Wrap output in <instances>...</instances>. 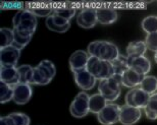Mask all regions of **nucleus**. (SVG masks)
<instances>
[{"mask_svg": "<svg viewBox=\"0 0 157 125\" xmlns=\"http://www.w3.org/2000/svg\"><path fill=\"white\" fill-rule=\"evenodd\" d=\"M88 53L90 56L109 62L115 60L121 55L118 47L109 41H94L90 43L88 46Z\"/></svg>", "mask_w": 157, "mask_h": 125, "instance_id": "1", "label": "nucleus"}, {"mask_svg": "<svg viewBox=\"0 0 157 125\" xmlns=\"http://www.w3.org/2000/svg\"><path fill=\"white\" fill-rule=\"evenodd\" d=\"M86 69L91 74H93L97 80H104L114 76V69L111 62L102 60L93 56H90Z\"/></svg>", "mask_w": 157, "mask_h": 125, "instance_id": "2", "label": "nucleus"}, {"mask_svg": "<svg viewBox=\"0 0 157 125\" xmlns=\"http://www.w3.org/2000/svg\"><path fill=\"white\" fill-rule=\"evenodd\" d=\"M37 24H38L37 17L26 8L17 10L12 18L13 29H17L21 32L30 33L32 35H34V33L36 32Z\"/></svg>", "mask_w": 157, "mask_h": 125, "instance_id": "3", "label": "nucleus"}, {"mask_svg": "<svg viewBox=\"0 0 157 125\" xmlns=\"http://www.w3.org/2000/svg\"><path fill=\"white\" fill-rule=\"evenodd\" d=\"M55 74V65L50 60H42L36 67H34L32 84H39V86L48 84L54 79Z\"/></svg>", "mask_w": 157, "mask_h": 125, "instance_id": "4", "label": "nucleus"}, {"mask_svg": "<svg viewBox=\"0 0 157 125\" xmlns=\"http://www.w3.org/2000/svg\"><path fill=\"white\" fill-rule=\"evenodd\" d=\"M99 94L104 97L107 102H113L118 99L121 92V79L115 76H112L108 79L100 80L98 84Z\"/></svg>", "mask_w": 157, "mask_h": 125, "instance_id": "5", "label": "nucleus"}, {"mask_svg": "<svg viewBox=\"0 0 157 125\" xmlns=\"http://www.w3.org/2000/svg\"><path fill=\"white\" fill-rule=\"evenodd\" d=\"M89 100H90V96L86 92L78 93L71 104L70 107L71 114L76 118H82L87 116L88 113L90 112Z\"/></svg>", "mask_w": 157, "mask_h": 125, "instance_id": "6", "label": "nucleus"}, {"mask_svg": "<svg viewBox=\"0 0 157 125\" xmlns=\"http://www.w3.org/2000/svg\"><path fill=\"white\" fill-rule=\"evenodd\" d=\"M150 95L141 89L140 86L131 89L125 95V104L138 109H144L148 104Z\"/></svg>", "mask_w": 157, "mask_h": 125, "instance_id": "7", "label": "nucleus"}, {"mask_svg": "<svg viewBox=\"0 0 157 125\" xmlns=\"http://www.w3.org/2000/svg\"><path fill=\"white\" fill-rule=\"evenodd\" d=\"M121 107L113 103H107L104 109L97 114V119L102 125H113L119 122Z\"/></svg>", "mask_w": 157, "mask_h": 125, "instance_id": "8", "label": "nucleus"}, {"mask_svg": "<svg viewBox=\"0 0 157 125\" xmlns=\"http://www.w3.org/2000/svg\"><path fill=\"white\" fill-rule=\"evenodd\" d=\"M141 116H142L141 109L131 107L125 104L121 107L119 122L122 125H134L141 119Z\"/></svg>", "mask_w": 157, "mask_h": 125, "instance_id": "9", "label": "nucleus"}, {"mask_svg": "<svg viewBox=\"0 0 157 125\" xmlns=\"http://www.w3.org/2000/svg\"><path fill=\"white\" fill-rule=\"evenodd\" d=\"M21 56V50L13 45L0 49V66H15Z\"/></svg>", "mask_w": 157, "mask_h": 125, "instance_id": "10", "label": "nucleus"}, {"mask_svg": "<svg viewBox=\"0 0 157 125\" xmlns=\"http://www.w3.org/2000/svg\"><path fill=\"white\" fill-rule=\"evenodd\" d=\"M74 79L77 86L83 90H90L95 86L97 79L94 77L93 74H91L86 68L81 70L73 71Z\"/></svg>", "mask_w": 157, "mask_h": 125, "instance_id": "11", "label": "nucleus"}, {"mask_svg": "<svg viewBox=\"0 0 157 125\" xmlns=\"http://www.w3.org/2000/svg\"><path fill=\"white\" fill-rule=\"evenodd\" d=\"M33 96V89L29 83H20L13 86V101L17 105L27 104Z\"/></svg>", "mask_w": 157, "mask_h": 125, "instance_id": "12", "label": "nucleus"}, {"mask_svg": "<svg viewBox=\"0 0 157 125\" xmlns=\"http://www.w3.org/2000/svg\"><path fill=\"white\" fill-rule=\"evenodd\" d=\"M46 26L52 32L63 34L67 32L71 28V23L65 18L59 17L58 14L52 13L46 18Z\"/></svg>", "mask_w": 157, "mask_h": 125, "instance_id": "13", "label": "nucleus"}, {"mask_svg": "<svg viewBox=\"0 0 157 125\" xmlns=\"http://www.w3.org/2000/svg\"><path fill=\"white\" fill-rule=\"evenodd\" d=\"M98 23L96 9L85 8L80 11L77 17V24L83 29H92Z\"/></svg>", "mask_w": 157, "mask_h": 125, "instance_id": "14", "label": "nucleus"}, {"mask_svg": "<svg viewBox=\"0 0 157 125\" xmlns=\"http://www.w3.org/2000/svg\"><path fill=\"white\" fill-rule=\"evenodd\" d=\"M145 75L137 72L136 70H134L133 68H128L125 72L121 75V86H124L128 89H135V87L140 86L141 83L144 79Z\"/></svg>", "mask_w": 157, "mask_h": 125, "instance_id": "15", "label": "nucleus"}, {"mask_svg": "<svg viewBox=\"0 0 157 125\" xmlns=\"http://www.w3.org/2000/svg\"><path fill=\"white\" fill-rule=\"evenodd\" d=\"M90 58L89 53L84 51V50H77L74 52L70 57V68L71 71L85 69L87 67L88 60Z\"/></svg>", "mask_w": 157, "mask_h": 125, "instance_id": "16", "label": "nucleus"}, {"mask_svg": "<svg viewBox=\"0 0 157 125\" xmlns=\"http://www.w3.org/2000/svg\"><path fill=\"white\" fill-rule=\"evenodd\" d=\"M0 82L14 86L20 83V73L15 66H0Z\"/></svg>", "mask_w": 157, "mask_h": 125, "instance_id": "17", "label": "nucleus"}, {"mask_svg": "<svg viewBox=\"0 0 157 125\" xmlns=\"http://www.w3.org/2000/svg\"><path fill=\"white\" fill-rule=\"evenodd\" d=\"M96 14H97V20H98V23L103 24V26H108V24H113L118 18L117 12L113 8H107V7L98 8L96 9Z\"/></svg>", "mask_w": 157, "mask_h": 125, "instance_id": "18", "label": "nucleus"}, {"mask_svg": "<svg viewBox=\"0 0 157 125\" xmlns=\"http://www.w3.org/2000/svg\"><path fill=\"white\" fill-rule=\"evenodd\" d=\"M128 61H130L131 68H133L137 72L143 74L145 76L151 70V62L145 56H140V57L136 58H128Z\"/></svg>", "mask_w": 157, "mask_h": 125, "instance_id": "19", "label": "nucleus"}, {"mask_svg": "<svg viewBox=\"0 0 157 125\" xmlns=\"http://www.w3.org/2000/svg\"><path fill=\"white\" fill-rule=\"evenodd\" d=\"M112 66L114 69V76L121 79V75L130 68V61L128 57L124 55H119L118 57L111 62Z\"/></svg>", "mask_w": 157, "mask_h": 125, "instance_id": "20", "label": "nucleus"}, {"mask_svg": "<svg viewBox=\"0 0 157 125\" xmlns=\"http://www.w3.org/2000/svg\"><path fill=\"white\" fill-rule=\"evenodd\" d=\"M147 51L145 42L143 41H133L127 46V56L128 58H136L144 56Z\"/></svg>", "mask_w": 157, "mask_h": 125, "instance_id": "21", "label": "nucleus"}, {"mask_svg": "<svg viewBox=\"0 0 157 125\" xmlns=\"http://www.w3.org/2000/svg\"><path fill=\"white\" fill-rule=\"evenodd\" d=\"M26 9L30 10L32 13H34L37 17H48L53 13V10L50 6L46 4H39V3H27Z\"/></svg>", "mask_w": 157, "mask_h": 125, "instance_id": "22", "label": "nucleus"}, {"mask_svg": "<svg viewBox=\"0 0 157 125\" xmlns=\"http://www.w3.org/2000/svg\"><path fill=\"white\" fill-rule=\"evenodd\" d=\"M107 105V101L104 99L101 94H94V95L90 96L89 100V109L91 113L98 114L100 113L105 106Z\"/></svg>", "mask_w": 157, "mask_h": 125, "instance_id": "23", "label": "nucleus"}, {"mask_svg": "<svg viewBox=\"0 0 157 125\" xmlns=\"http://www.w3.org/2000/svg\"><path fill=\"white\" fill-rule=\"evenodd\" d=\"M12 30H13V35H14V41L12 45L20 50L24 49L31 42L33 35L30 33L21 32V31H18L17 29H12Z\"/></svg>", "mask_w": 157, "mask_h": 125, "instance_id": "24", "label": "nucleus"}, {"mask_svg": "<svg viewBox=\"0 0 157 125\" xmlns=\"http://www.w3.org/2000/svg\"><path fill=\"white\" fill-rule=\"evenodd\" d=\"M144 112L149 120L157 119V93L150 96V100L147 106L144 108Z\"/></svg>", "mask_w": 157, "mask_h": 125, "instance_id": "25", "label": "nucleus"}, {"mask_svg": "<svg viewBox=\"0 0 157 125\" xmlns=\"http://www.w3.org/2000/svg\"><path fill=\"white\" fill-rule=\"evenodd\" d=\"M140 87L148 95H153L157 92V79L152 75H146L141 83Z\"/></svg>", "mask_w": 157, "mask_h": 125, "instance_id": "26", "label": "nucleus"}, {"mask_svg": "<svg viewBox=\"0 0 157 125\" xmlns=\"http://www.w3.org/2000/svg\"><path fill=\"white\" fill-rule=\"evenodd\" d=\"M14 41L13 30L8 28H1L0 30V49L11 46Z\"/></svg>", "mask_w": 157, "mask_h": 125, "instance_id": "27", "label": "nucleus"}, {"mask_svg": "<svg viewBox=\"0 0 157 125\" xmlns=\"http://www.w3.org/2000/svg\"><path fill=\"white\" fill-rule=\"evenodd\" d=\"M18 73H20V83L32 84V79L34 73V67L31 65H21L17 67Z\"/></svg>", "mask_w": 157, "mask_h": 125, "instance_id": "28", "label": "nucleus"}, {"mask_svg": "<svg viewBox=\"0 0 157 125\" xmlns=\"http://www.w3.org/2000/svg\"><path fill=\"white\" fill-rule=\"evenodd\" d=\"M141 27L147 35L157 33V17L156 15H149V17H145L141 23Z\"/></svg>", "mask_w": 157, "mask_h": 125, "instance_id": "29", "label": "nucleus"}, {"mask_svg": "<svg viewBox=\"0 0 157 125\" xmlns=\"http://www.w3.org/2000/svg\"><path fill=\"white\" fill-rule=\"evenodd\" d=\"M13 100V86L0 82V102L1 104Z\"/></svg>", "mask_w": 157, "mask_h": 125, "instance_id": "30", "label": "nucleus"}, {"mask_svg": "<svg viewBox=\"0 0 157 125\" xmlns=\"http://www.w3.org/2000/svg\"><path fill=\"white\" fill-rule=\"evenodd\" d=\"M11 118L13 119L15 125H30L31 120L28 115L24 113H20V112H15V113L9 114Z\"/></svg>", "mask_w": 157, "mask_h": 125, "instance_id": "31", "label": "nucleus"}, {"mask_svg": "<svg viewBox=\"0 0 157 125\" xmlns=\"http://www.w3.org/2000/svg\"><path fill=\"white\" fill-rule=\"evenodd\" d=\"M53 13L58 14L59 17H63L70 21L71 18L75 17V14H76V9L75 8H54Z\"/></svg>", "mask_w": 157, "mask_h": 125, "instance_id": "32", "label": "nucleus"}, {"mask_svg": "<svg viewBox=\"0 0 157 125\" xmlns=\"http://www.w3.org/2000/svg\"><path fill=\"white\" fill-rule=\"evenodd\" d=\"M145 44L147 49L151 50L153 52L157 51V33H152V34H148L145 38Z\"/></svg>", "mask_w": 157, "mask_h": 125, "instance_id": "33", "label": "nucleus"}, {"mask_svg": "<svg viewBox=\"0 0 157 125\" xmlns=\"http://www.w3.org/2000/svg\"><path fill=\"white\" fill-rule=\"evenodd\" d=\"M0 125H15V123L10 115H7V116H1V118H0Z\"/></svg>", "mask_w": 157, "mask_h": 125, "instance_id": "34", "label": "nucleus"}, {"mask_svg": "<svg viewBox=\"0 0 157 125\" xmlns=\"http://www.w3.org/2000/svg\"><path fill=\"white\" fill-rule=\"evenodd\" d=\"M154 60H155V62L157 63V51L154 53Z\"/></svg>", "mask_w": 157, "mask_h": 125, "instance_id": "35", "label": "nucleus"}]
</instances>
